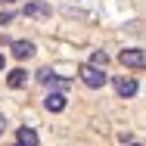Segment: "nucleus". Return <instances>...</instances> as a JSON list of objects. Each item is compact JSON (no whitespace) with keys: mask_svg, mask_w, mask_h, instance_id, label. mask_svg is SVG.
Here are the masks:
<instances>
[{"mask_svg":"<svg viewBox=\"0 0 146 146\" xmlns=\"http://www.w3.org/2000/svg\"><path fill=\"white\" fill-rule=\"evenodd\" d=\"M44 109H47V112H62V109H65V96H62L59 90H53L50 96H44Z\"/></svg>","mask_w":146,"mask_h":146,"instance_id":"nucleus-3","label":"nucleus"},{"mask_svg":"<svg viewBox=\"0 0 146 146\" xmlns=\"http://www.w3.org/2000/svg\"><path fill=\"white\" fill-rule=\"evenodd\" d=\"M25 81H28V72H25V68H13L9 78H6L9 87H25Z\"/></svg>","mask_w":146,"mask_h":146,"instance_id":"nucleus-9","label":"nucleus"},{"mask_svg":"<svg viewBox=\"0 0 146 146\" xmlns=\"http://www.w3.org/2000/svg\"><path fill=\"white\" fill-rule=\"evenodd\" d=\"M121 65H127V68H143L146 65V53L140 47H127V50H121Z\"/></svg>","mask_w":146,"mask_h":146,"instance_id":"nucleus-2","label":"nucleus"},{"mask_svg":"<svg viewBox=\"0 0 146 146\" xmlns=\"http://www.w3.org/2000/svg\"><path fill=\"white\" fill-rule=\"evenodd\" d=\"M3 65H6V59H3V53H0V72H3Z\"/></svg>","mask_w":146,"mask_h":146,"instance_id":"nucleus-13","label":"nucleus"},{"mask_svg":"<svg viewBox=\"0 0 146 146\" xmlns=\"http://www.w3.org/2000/svg\"><path fill=\"white\" fill-rule=\"evenodd\" d=\"M37 81H40V84H50V87H65V81H59L56 72H50V68H40V72H37Z\"/></svg>","mask_w":146,"mask_h":146,"instance_id":"nucleus-7","label":"nucleus"},{"mask_svg":"<svg viewBox=\"0 0 146 146\" xmlns=\"http://www.w3.org/2000/svg\"><path fill=\"white\" fill-rule=\"evenodd\" d=\"M106 62H109V56H106L103 50H96V53H90V65H96V68H106Z\"/></svg>","mask_w":146,"mask_h":146,"instance_id":"nucleus-10","label":"nucleus"},{"mask_svg":"<svg viewBox=\"0 0 146 146\" xmlns=\"http://www.w3.org/2000/svg\"><path fill=\"white\" fill-rule=\"evenodd\" d=\"M25 16H31V19H50V6H44V3H28V6H25Z\"/></svg>","mask_w":146,"mask_h":146,"instance_id":"nucleus-8","label":"nucleus"},{"mask_svg":"<svg viewBox=\"0 0 146 146\" xmlns=\"http://www.w3.org/2000/svg\"><path fill=\"white\" fill-rule=\"evenodd\" d=\"M78 75H81V81H84L87 87H93V90H100L103 84H106V72H103V68H96V65H90V62L78 68Z\"/></svg>","mask_w":146,"mask_h":146,"instance_id":"nucleus-1","label":"nucleus"},{"mask_svg":"<svg viewBox=\"0 0 146 146\" xmlns=\"http://www.w3.org/2000/svg\"><path fill=\"white\" fill-rule=\"evenodd\" d=\"M6 3H13V0H6Z\"/></svg>","mask_w":146,"mask_h":146,"instance_id":"nucleus-15","label":"nucleus"},{"mask_svg":"<svg viewBox=\"0 0 146 146\" xmlns=\"http://www.w3.org/2000/svg\"><path fill=\"white\" fill-rule=\"evenodd\" d=\"M131 146H140V143H131Z\"/></svg>","mask_w":146,"mask_h":146,"instance_id":"nucleus-14","label":"nucleus"},{"mask_svg":"<svg viewBox=\"0 0 146 146\" xmlns=\"http://www.w3.org/2000/svg\"><path fill=\"white\" fill-rule=\"evenodd\" d=\"M16 146H37V134H34L31 127H19V134H16Z\"/></svg>","mask_w":146,"mask_h":146,"instance_id":"nucleus-6","label":"nucleus"},{"mask_svg":"<svg viewBox=\"0 0 146 146\" xmlns=\"http://www.w3.org/2000/svg\"><path fill=\"white\" fill-rule=\"evenodd\" d=\"M9 19H13V13H0V25H6Z\"/></svg>","mask_w":146,"mask_h":146,"instance_id":"nucleus-11","label":"nucleus"},{"mask_svg":"<svg viewBox=\"0 0 146 146\" xmlns=\"http://www.w3.org/2000/svg\"><path fill=\"white\" fill-rule=\"evenodd\" d=\"M115 90H118V96H134L137 93V81L134 78H115Z\"/></svg>","mask_w":146,"mask_h":146,"instance_id":"nucleus-4","label":"nucleus"},{"mask_svg":"<svg viewBox=\"0 0 146 146\" xmlns=\"http://www.w3.org/2000/svg\"><path fill=\"white\" fill-rule=\"evenodd\" d=\"M13 56L16 59H31L34 56V44L31 40H16L13 44Z\"/></svg>","mask_w":146,"mask_h":146,"instance_id":"nucleus-5","label":"nucleus"},{"mask_svg":"<svg viewBox=\"0 0 146 146\" xmlns=\"http://www.w3.org/2000/svg\"><path fill=\"white\" fill-rule=\"evenodd\" d=\"M3 131H6V118L0 115V134H3Z\"/></svg>","mask_w":146,"mask_h":146,"instance_id":"nucleus-12","label":"nucleus"}]
</instances>
